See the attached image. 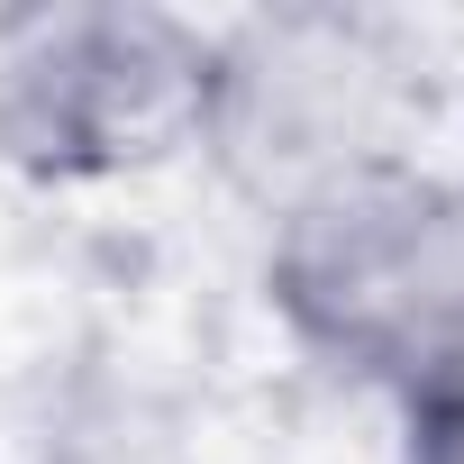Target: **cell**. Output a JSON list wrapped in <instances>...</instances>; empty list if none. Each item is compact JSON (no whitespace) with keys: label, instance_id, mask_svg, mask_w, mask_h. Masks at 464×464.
<instances>
[{"label":"cell","instance_id":"cell-1","mask_svg":"<svg viewBox=\"0 0 464 464\" xmlns=\"http://www.w3.org/2000/svg\"><path fill=\"white\" fill-rule=\"evenodd\" d=\"M265 301L319 373L419 410L464 373V173L410 146L310 182L265 218Z\"/></svg>","mask_w":464,"mask_h":464},{"label":"cell","instance_id":"cell-2","mask_svg":"<svg viewBox=\"0 0 464 464\" xmlns=\"http://www.w3.org/2000/svg\"><path fill=\"white\" fill-rule=\"evenodd\" d=\"M209 28L146 0H37L0 19V164L119 182L200 146Z\"/></svg>","mask_w":464,"mask_h":464},{"label":"cell","instance_id":"cell-3","mask_svg":"<svg viewBox=\"0 0 464 464\" xmlns=\"http://www.w3.org/2000/svg\"><path fill=\"white\" fill-rule=\"evenodd\" d=\"M200 155L274 218L328 173L410 155V64L346 10H256L209 28Z\"/></svg>","mask_w":464,"mask_h":464},{"label":"cell","instance_id":"cell-4","mask_svg":"<svg viewBox=\"0 0 464 464\" xmlns=\"http://www.w3.org/2000/svg\"><path fill=\"white\" fill-rule=\"evenodd\" d=\"M401 428H410V464H464V373L419 410H401Z\"/></svg>","mask_w":464,"mask_h":464}]
</instances>
